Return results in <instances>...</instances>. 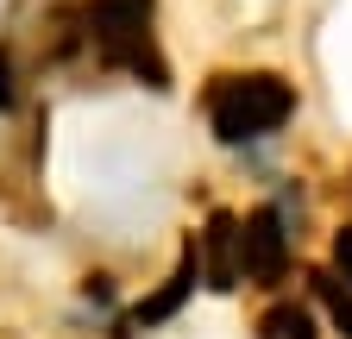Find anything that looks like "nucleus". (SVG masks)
Masks as SVG:
<instances>
[{
	"mask_svg": "<svg viewBox=\"0 0 352 339\" xmlns=\"http://www.w3.org/2000/svg\"><path fill=\"white\" fill-rule=\"evenodd\" d=\"M296 107H302L296 82L277 75V69H220L208 89H201L208 132L227 145V151H245L258 139H277L283 126L296 119Z\"/></svg>",
	"mask_w": 352,
	"mask_h": 339,
	"instance_id": "obj_1",
	"label": "nucleus"
},
{
	"mask_svg": "<svg viewBox=\"0 0 352 339\" xmlns=\"http://www.w3.org/2000/svg\"><path fill=\"white\" fill-rule=\"evenodd\" d=\"M151 19H157V0H88V13H82V38L95 45V57L107 69H126V75H139L145 89L170 95V63L157 51V38H151Z\"/></svg>",
	"mask_w": 352,
	"mask_h": 339,
	"instance_id": "obj_2",
	"label": "nucleus"
},
{
	"mask_svg": "<svg viewBox=\"0 0 352 339\" xmlns=\"http://www.w3.org/2000/svg\"><path fill=\"white\" fill-rule=\"evenodd\" d=\"M296 220L283 214L277 201L252 207L239 220V283H258V289H283L289 264H296Z\"/></svg>",
	"mask_w": 352,
	"mask_h": 339,
	"instance_id": "obj_3",
	"label": "nucleus"
},
{
	"mask_svg": "<svg viewBox=\"0 0 352 339\" xmlns=\"http://www.w3.org/2000/svg\"><path fill=\"white\" fill-rule=\"evenodd\" d=\"M201 289V258H195V239L183 245V258H176V270L145 295V302L139 308H132L126 314V327H139V333H151V327H164V320H176V314H183L189 308V295Z\"/></svg>",
	"mask_w": 352,
	"mask_h": 339,
	"instance_id": "obj_4",
	"label": "nucleus"
},
{
	"mask_svg": "<svg viewBox=\"0 0 352 339\" xmlns=\"http://www.w3.org/2000/svg\"><path fill=\"white\" fill-rule=\"evenodd\" d=\"M195 258H201V283L208 289H239V214H208V226L195 233Z\"/></svg>",
	"mask_w": 352,
	"mask_h": 339,
	"instance_id": "obj_5",
	"label": "nucleus"
},
{
	"mask_svg": "<svg viewBox=\"0 0 352 339\" xmlns=\"http://www.w3.org/2000/svg\"><path fill=\"white\" fill-rule=\"evenodd\" d=\"M258 333H264V339H321L315 314H308V308H296V302H277L271 314L258 320Z\"/></svg>",
	"mask_w": 352,
	"mask_h": 339,
	"instance_id": "obj_6",
	"label": "nucleus"
},
{
	"mask_svg": "<svg viewBox=\"0 0 352 339\" xmlns=\"http://www.w3.org/2000/svg\"><path fill=\"white\" fill-rule=\"evenodd\" d=\"M308 283H315V295H321V308H327L333 333H340V339H352V289H346V283H340L333 270H315Z\"/></svg>",
	"mask_w": 352,
	"mask_h": 339,
	"instance_id": "obj_7",
	"label": "nucleus"
},
{
	"mask_svg": "<svg viewBox=\"0 0 352 339\" xmlns=\"http://www.w3.org/2000/svg\"><path fill=\"white\" fill-rule=\"evenodd\" d=\"M19 107V63H13V45H0V113Z\"/></svg>",
	"mask_w": 352,
	"mask_h": 339,
	"instance_id": "obj_8",
	"label": "nucleus"
},
{
	"mask_svg": "<svg viewBox=\"0 0 352 339\" xmlns=\"http://www.w3.org/2000/svg\"><path fill=\"white\" fill-rule=\"evenodd\" d=\"M333 277H340V283L352 289V220H346V226L333 233Z\"/></svg>",
	"mask_w": 352,
	"mask_h": 339,
	"instance_id": "obj_9",
	"label": "nucleus"
},
{
	"mask_svg": "<svg viewBox=\"0 0 352 339\" xmlns=\"http://www.w3.org/2000/svg\"><path fill=\"white\" fill-rule=\"evenodd\" d=\"M82 302H95V308H113V277H82Z\"/></svg>",
	"mask_w": 352,
	"mask_h": 339,
	"instance_id": "obj_10",
	"label": "nucleus"
}]
</instances>
